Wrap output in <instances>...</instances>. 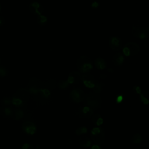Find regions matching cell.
<instances>
[{"label":"cell","mask_w":149,"mask_h":149,"mask_svg":"<svg viewBox=\"0 0 149 149\" xmlns=\"http://www.w3.org/2000/svg\"><path fill=\"white\" fill-rule=\"evenodd\" d=\"M33 148H34L33 145L29 143H25L22 147V149H33Z\"/></svg>","instance_id":"cell-24"},{"label":"cell","mask_w":149,"mask_h":149,"mask_svg":"<svg viewBox=\"0 0 149 149\" xmlns=\"http://www.w3.org/2000/svg\"><path fill=\"white\" fill-rule=\"evenodd\" d=\"M134 91L137 94H141V89H140V88L139 86H135L134 87Z\"/></svg>","instance_id":"cell-28"},{"label":"cell","mask_w":149,"mask_h":149,"mask_svg":"<svg viewBox=\"0 0 149 149\" xmlns=\"http://www.w3.org/2000/svg\"><path fill=\"white\" fill-rule=\"evenodd\" d=\"M1 102H2V104L3 106H7V105H9L12 102V100L9 97H5L2 99Z\"/></svg>","instance_id":"cell-19"},{"label":"cell","mask_w":149,"mask_h":149,"mask_svg":"<svg viewBox=\"0 0 149 149\" xmlns=\"http://www.w3.org/2000/svg\"><path fill=\"white\" fill-rule=\"evenodd\" d=\"M92 120H93V122L97 125V126H100L103 123V119L102 118V117L98 115V114H96L94 116H93V118H92Z\"/></svg>","instance_id":"cell-12"},{"label":"cell","mask_w":149,"mask_h":149,"mask_svg":"<svg viewBox=\"0 0 149 149\" xmlns=\"http://www.w3.org/2000/svg\"><path fill=\"white\" fill-rule=\"evenodd\" d=\"M95 64L98 69H104L106 67V63L105 61L101 58H98L95 59Z\"/></svg>","instance_id":"cell-11"},{"label":"cell","mask_w":149,"mask_h":149,"mask_svg":"<svg viewBox=\"0 0 149 149\" xmlns=\"http://www.w3.org/2000/svg\"><path fill=\"white\" fill-rule=\"evenodd\" d=\"M83 84L88 88H93V87L95 86V84L91 80H83Z\"/></svg>","instance_id":"cell-18"},{"label":"cell","mask_w":149,"mask_h":149,"mask_svg":"<svg viewBox=\"0 0 149 149\" xmlns=\"http://www.w3.org/2000/svg\"><path fill=\"white\" fill-rule=\"evenodd\" d=\"M108 71H109V72H113V70L112 69H108Z\"/></svg>","instance_id":"cell-32"},{"label":"cell","mask_w":149,"mask_h":149,"mask_svg":"<svg viewBox=\"0 0 149 149\" xmlns=\"http://www.w3.org/2000/svg\"><path fill=\"white\" fill-rule=\"evenodd\" d=\"M68 83L67 81H62L59 84V87L61 89H65L67 87Z\"/></svg>","instance_id":"cell-21"},{"label":"cell","mask_w":149,"mask_h":149,"mask_svg":"<svg viewBox=\"0 0 149 149\" xmlns=\"http://www.w3.org/2000/svg\"><path fill=\"white\" fill-rule=\"evenodd\" d=\"M134 149H137V148H134Z\"/></svg>","instance_id":"cell-34"},{"label":"cell","mask_w":149,"mask_h":149,"mask_svg":"<svg viewBox=\"0 0 149 149\" xmlns=\"http://www.w3.org/2000/svg\"><path fill=\"white\" fill-rule=\"evenodd\" d=\"M0 10H1V6H0Z\"/></svg>","instance_id":"cell-33"},{"label":"cell","mask_w":149,"mask_h":149,"mask_svg":"<svg viewBox=\"0 0 149 149\" xmlns=\"http://www.w3.org/2000/svg\"><path fill=\"white\" fill-rule=\"evenodd\" d=\"M140 100L144 104H148V100L141 93L140 94Z\"/></svg>","instance_id":"cell-22"},{"label":"cell","mask_w":149,"mask_h":149,"mask_svg":"<svg viewBox=\"0 0 149 149\" xmlns=\"http://www.w3.org/2000/svg\"><path fill=\"white\" fill-rule=\"evenodd\" d=\"M79 113L80 116L88 118L92 116L93 114V111L91 108L88 106H86L83 107L79 110Z\"/></svg>","instance_id":"cell-6"},{"label":"cell","mask_w":149,"mask_h":149,"mask_svg":"<svg viewBox=\"0 0 149 149\" xmlns=\"http://www.w3.org/2000/svg\"><path fill=\"white\" fill-rule=\"evenodd\" d=\"M47 18L45 17V16H41L40 17H39V20H38V21H39V23H41V24H43L44 23H45L46 22V21H47Z\"/></svg>","instance_id":"cell-26"},{"label":"cell","mask_w":149,"mask_h":149,"mask_svg":"<svg viewBox=\"0 0 149 149\" xmlns=\"http://www.w3.org/2000/svg\"><path fill=\"white\" fill-rule=\"evenodd\" d=\"M70 98L73 102L79 103L83 99V93L80 90H73L70 94Z\"/></svg>","instance_id":"cell-4"},{"label":"cell","mask_w":149,"mask_h":149,"mask_svg":"<svg viewBox=\"0 0 149 149\" xmlns=\"http://www.w3.org/2000/svg\"><path fill=\"white\" fill-rule=\"evenodd\" d=\"M80 63H83L80 61ZM80 68V70L82 72H88L92 69V65L91 63L86 62L84 63H83L79 67V69Z\"/></svg>","instance_id":"cell-10"},{"label":"cell","mask_w":149,"mask_h":149,"mask_svg":"<svg viewBox=\"0 0 149 149\" xmlns=\"http://www.w3.org/2000/svg\"><path fill=\"white\" fill-rule=\"evenodd\" d=\"M101 103L100 98L95 95H90L87 97V104L90 108H99Z\"/></svg>","instance_id":"cell-2"},{"label":"cell","mask_w":149,"mask_h":149,"mask_svg":"<svg viewBox=\"0 0 149 149\" xmlns=\"http://www.w3.org/2000/svg\"><path fill=\"white\" fill-rule=\"evenodd\" d=\"M23 112L20 109H16L15 111V119H20L23 116Z\"/></svg>","instance_id":"cell-20"},{"label":"cell","mask_w":149,"mask_h":149,"mask_svg":"<svg viewBox=\"0 0 149 149\" xmlns=\"http://www.w3.org/2000/svg\"><path fill=\"white\" fill-rule=\"evenodd\" d=\"M13 114L12 109L8 107H4L2 109V115L6 117L11 116Z\"/></svg>","instance_id":"cell-15"},{"label":"cell","mask_w":149,"mask_h":149,"mask_svg":"<svg viewBox=\"0 0 149 149\" xmlns=\"http://www.w3.org/2000/svg\"><path fill=\"white\" fill-rule=\"evenodd\" d=\"M41 93H42V95L45 98L48 97L49 95H50V92L49 90H47V89H43L41 90Z\"/></svg>","instance_id":"cell-23"},{"label":"cell","mask_w":149,"mask_h":149,"mask_svg":"<svg viewBox=\"0 0 149 149\" xmlns=\"http://www.w3.org/2000/svg\"><path fill=\"white\" fill-rule=\"evenodd\" d=\"M91 149H102V148L100 146H98L97 144H95L91 147Z\"/></svg>","instance_id":"cell-30"},{"label":"cell","mask_w":149,"mask_h":149,"mask_svg":"<svg viewBox=\"0 0 149 149\" xmlns=\"http://www.w3.org/2000/svg\"><path fill=\"white\" fill-rule=\"evenodd\" d=\"M39 8H40V5L37 2H36L32 3L29 6V9L31 11V12L37 13L38 15H40L41 13V12H40L38 11Z\"/></svg>","instance_id":"cell-13"},{"label":"cell","mask_w":149,"mask_h":149,"mask_svg":"<svg viewBox=\"0 0 149 149\" xmlns=\"http://www.w3.org/2000/svg\"><path fill=\"white\" fill-rule=\"evenodd\" d=\"M122 100H123V96L122 95H119L116 97V103L119 104L122 101Z\"/></svg>","instance_id":"cell-27"},{"label":"cell","mask_w":149,"mask_h":149,"mask_svg":"<svg viewBox=\"0 0 149 149\" xmlns=\"http://www.w3.org/2000/svg\"><path fill=\"white\" fill-rule=\"evenodd\" d=\"M109 45L113 50H119L122 48L121 40L116 37H112L109 40Z\"/></svg>","instance_id":"cell-5"},{"label":"cell","mask_w":149,"mask_h":149,"mask_svg":"<svg viewBox=\"0 0 149 149\" xmlns=\"http://www.w3.org/2000/svg\"><path fill=\"white\" fill-rule=\"evenodd\" d=\"M79 143L81 147L84 148H87L90 146L91 142L90 139L88 137L83 136L80 137L79 139Z\"/></svg>","instance_id":"cell-9"},{"label":"cell","mask_w":149,"mask_h":149,"mask_svg":"<svg viewBox=\"0 0 149 149\" xmlns=\"http://www.w3.org/2000/svg\"><path fill=\"white\" fill-rule=\"evenodd\" d=\"M123 54L126 55V56H130V51L129 49V48L127 47H125L123 49Z\"/></svg>","instance_id":"cell-25"},{"label":"cell","mask_w":149,"mask_h":149,"mask_svg":"<svg viewBox=\"0 0 149 149\" xmlns=\"http://www.w3.org/2000/svg\"><path fill=\"white\" fill-rule=\"evenodd\" d=\"M126 47H127L130 51V55L133 56L136 55L139 51V47L138 45L134 42H130L126 44Z\"/></svg>","instance_id":"cell-7"},{"label":"cell","mask_w":149,"mask_h":149,"mask_svg":"<svg viewBox=\"0 0 149 149\" xmlns=\"http://www.w3.org/2000/svg\"><path fill=\"white\" fill-rule=\"evenodd\" d=\"M112 61L115 65L117 66H119L121 65H122L124 61V58L120 53H118L114 55Z\"/></svg>","instance_id":"cell-8"},{"label":"cell","mask_w":149,"mask_h":149,"mask_svg":"<svg viewBox=\"0 0 149 149\" xmlns=\"http://www.w3.org/2000/svg\"><path fill=\"white\" fill-rule=\"evenodd\" d=\"M23 131L29 135L34 134L36 132V125L31 122H26L22 125Z\"/></svg>","instance_id":"cell-3"},{"label":"cell","mask_w":149,"mask_h":149,"mask_svg":"<svg viewBox=\"0 0 149 149\" xmlns=\"http://www.w3.org/2000/svg\"><path fill=\"white\" fill-rule=\"evenodd\" d=\"M91 5H92L93 8H97V7H98V3L97 2H94L92 3Z\"/></svg>","instance_id":"cell-31"},{"label":"cell","mask_w":149,"mask_h":149,"mask_svg":"<svg viewBox=\"0 0 149 149\" xmlns=\"http://www.w3.org/2000/svg\"><path fill=\"white\" fill-rule=\"evenodd\" d=\"M91 136L93 140L97 144H102L105 139V132L104 129L96 127H94L91 131Z\"/></svg>","instance_id":"cell-1"},{"label":"cell","mask_w":149,"mask_h":149,"mask_svg":"<svg viewBox=\"0 0 149 149\" xmlns=\"http://www.w3.org/2000/svg\"><path fill=\"white\" fill-rule=\"evenodd\" d=\"M87 128L84 126H82V127H80L78 129H77L75 132V133L76 135L80 136V135H81L83 134H86L87 133Z\"/></svg>","instance_id":"cell-16"},{"label":"cell","mask_w":149,"mask_h":149,"mask_svg":"<svg viewBox=\"0 0 149 149\" xmlns=\"http://www.w3.org/2000/svg\"><path fill=\"white\" fill-rule=\"evenodd\" d=\"M4 23H5V19H4L3 17L0 16V26H3Z\"/></svg>","instance_id":"cell-29"},{"label":"cell","mask_w":149,"mask_h":149,"mask_svg":"<svg viewBox=\"0 0 149 149\" xmlns=\"http://www.w3.org/2000/svg\"><path fill=\"white\" fill-rule=\"evenodd\" d=\"M8 74V69L3 66H0V77H5Z\"/></svg>","instance_id":"cell-17"},{"label":"cell","mask_w":149,"mask_h":149,"mask_svg":"<svg viewBox=\"0 0 149 149\" xmlns=\"http://www.w3.org/2000/svg\"><path fill=\"white\" fill-rule=\"evenodd\" d=\"M142 137L140 134H135L130 140V143L132 144H139L142 141Z\"/></svg>","instance_id":"cell-14"}]
</instances>
